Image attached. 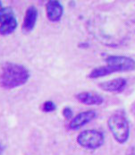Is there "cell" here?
<instances>
[{
  "instance_id": "obj_1",
  "label": "cell",
  "mask_w": 135,
  "mask_h": 155,
  "mask_svg": "<svg viewBox=\"0 0 135 155\" xmlns=\"http://www.w3.org/2000/svg\"><path fill=\"white\" fill-rule=\"evenodd\" d=\"M31 77L27 67L16 63L5 64L0 73V87L5 90L20 87L25 84Z\"/></svg>"
},
{
  "instance_id": "obj_2",
  "label": "cell",
  "mask_w": 135,
  "mask_h": 155,
  "mask_svg": "<svg viewBox=\"0 0 135 155\" xmlns=\"http://www.w3.org/2000/svg\"><path fill=\"white\" fill-rule=\"evenodd\" d=\"M108 127L114 139L119 143H124L130 134V127L127 119L119 113L112 115L108 119Z\"/></svg>"
},
{
  "instance_id": "obj_3",
  "label": "cell",
  "mask_w": 135,
  "mask_h": 155,
  "mask_svg": "<svg viewBox=\"0 0 135 155\" xmlns=\"http://www.w3.org/2000/svg\"><path fill=\"white\" fill-rule=\"evenodd\" d=\"M77 143L85 149L95 150L104 143V135L97 130H85L77 136Z\"/></svg>"
},
{
  "instance_id": "obj_4",
  "label": "cell",
  "mask_w": 135,
  "mask_h": 155,
  "mask_svg": "<svg viewBox=\"0 0 135 155\" xmlns=\"http://www.w3.org/2000/svg\"><path fill=\"white\" fill-rule=\"evenodd\" d=\"M107 67L110 73L115 72H127L135 69V60L124 56H109L106 59Z\"/></svg>"
},
{
  "instance_id": "obj_5",
  "label": "cell",
  "mask_w": 135,
  "mask_h": 155,
  "mask_svg": "<svg viewBox=\"0 0 135 155\" xmlns=\"http://www.w3.org/2000/svg\"><path fill=\"white\" fill-rule=\"evenodd\" d=\"M38 16H39L38 9L34 5H31L27 8L22 25V30L23 32L29 33L33 31L38 21Z\"/></svg>"
},
{
  "instance_id": "obj_6",
  "label": "cell",
  "mask_w": 135,
  "mask_h": 155,
  "mask_svg": "<svg viewBox=\"0 0 135 155\" xmlns=\"http://www.w3.org/2000/svg\"><path fill=\"white\" fill-rule=\"evenodd\" d=\"M46 12L47 17L50 22H58L64 14V7L59 1L50 0L46 5Z\"/></svg>"
},
{
  "instance_id": "obj_7",
  "label": "cell",
  "mask_w": 135,
  "mask_h": 155,
  "mask_svg": "<svg viewBox=\"0 0 135 155\" xmlns=\"http://www.w3.org/2000/svg\"><path fill=\"white\" fill-rule=\"evenodd\" d=\"M96 117V112L94 110H88L82 112L75 116L69 124V128L72 130H77L83 127L85 124L90 122Z\"/></svg>"
},
{
  "instance_id": "obj_8",
  "label": "cell",
  "mask_w": 135,
  "mask_h": 155,
  "mask_svg": "<svg viewBox=\"0 0 135 155\" xmlns=\"http://www.w3.org/2000/svg\"><path fill=\"white\" fill-rule=\"evenodd\" d=\"M76 98L80 102L85 105H99L102 104L104 101L102 96H100L98 93H94L90 91H83L78 93L76 95Z\"/></svg>"
},
{
  "instance_id": "obj_9",
  "label": "cell",
  "mask_w": 135,
  "mask_h": 155,
  "mask_svg": "<svg viewBox=\"0 0 135 155\" xmlns=\"http://www.w3.org/2000/svg\"><path fill=\"white\" fill-rule=\"evenodd\" d=\"M127 81L124 78H115L108 82H103L98 84V86L105 91L116 92L120 91L125 87Z\"/></svg>"
},
{
  "instance_id": "obj_10",
  "label": "cell",
  "mask_w": 135,
  "mask_h": 155,
  "mask_svg": "<svg viewBox=\"0 0 135 155\" xmlns=\"http://www.w3.org/2000/svg\"><path fill=\"white\" fill-rule=\"evenodd\" d=\"M17 26H18V21L14 16L0 24V34L1 35L12 34L17 29Z\"/></svg>"
},
{
  "instance_id": "obj_11",
  "label": "cell",
  "mask_w": 135,
  "mask_h": 155,
  "mask_svg": "<svg viewBox=\"0 0 135 155\" xmlns=\"http://www.w3.org/2000/svg\"><path fill=\"white\" fill-rule=\"evenodd\" d=\"M110 71L108 69V67L107 66L105 67H97V68H94L91 72L90 73V74L88 75L89 78L91 79H94V78H99V77H102V76H106L108 74H110Z\"/></svg>"
},
{
  "instance_id": "obj_12",
  "label": "cell",
  "mask_w": 135,
  "mask_h": 155,
  "mask_svg": "<svg viewBox=\"0 0 135 155\" xmlns=\"http://www.w3.org/2000/svg\"><path fill=\"white\" fill-rule=\"evenodd\" d=\"M14 10L9 6H2L0 7V24L5 21L14 17Z\"/></svg>"
},
{
  "instance_id": "obj_13",
  "label": "cell",
  "mask_w": 135,
  "mask_h": 155,
  "mask_svg": "<svg viewBox=\"0 0 135 155\" xmlns=\"http://www.w3.org/2000/svg\"><path fill=\"white\" fill-rule=\"evenodd\" d=\"M56 110V105L53 101H46V102L43 103V111L49 113V112L55 111Z\"/></svg>"
},
{
  "instance_id": "obj_14",
  "label": "cell",
  "mask_w": 135,
  "mask_h": 155,
  "mask_svg": "<svg viewBox=\"0 0 135 155\" xmlns=\"http://www.w3.org/2000/svg\"><path fill=\"white\" fill-rule=\"evenodd\" d=\"M63 115L66 118H72V111L68 107L63 110Z\"/></svg>"
},
{
  "instance_id": "obj_15",
  "label": "cell",
  "mask_w": 135,
  "mask_h": 155,
  "mask_svg": "<svg viewBox=\"0 0 135 155\" xmlns=\"http://www.w3.org/2000/svg\"><path fill=\"white\" fill-rule=\"evenodd\" d=\"M1 152H2V146H1V144H0V153H1Z\"/></svg>"
}]
</instances>
